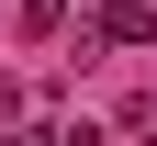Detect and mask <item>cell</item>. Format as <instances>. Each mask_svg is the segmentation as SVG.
Here are the masks:
<instances>
[{
  "mask_svg": "<svg viewBox=\"0 0 157 146\" xmlns=\"http://www.w3.org/2000/svg\"><path fill=\"white\" fill-rule=\"evenodd\" d=\"M23 23H34V34H56V23H67V0H23Z\"/></svg>",
  "mask_w": 157,
  "mask_h": 146,
  "instance_id": "7a4b0ae2",
  "label": "cell"
},
{
  "mask_svg": "<svg viewBox=\"0 0 157 146\" xmlns=\"http://www.w3.org/2000/svg\"><path fill=\"white\" fill-rule=\"evenodd\" d=\"M124 124H135V135H157V90H135V101H124Z\"/></svg>",
  "mask_w": 157,
  "mask_h": 146,
  "instance_id": "3957f363",
  "label": "cell"
},
{
  "mask_svg": "<svg viewBox=\"0 0 157 146\" xmlns=\"http://www.w3.org/2000/svg\"><path fill=\"white\" fill-rule=\"evenodd\" d=\"M157 34V0H101V45H146Z\"/></svg>",
  "mask_w": 157,
  "mask_h": 146,
  "instance_id": "6da1fadb",
  "label": "cell"
}]
</instances>
